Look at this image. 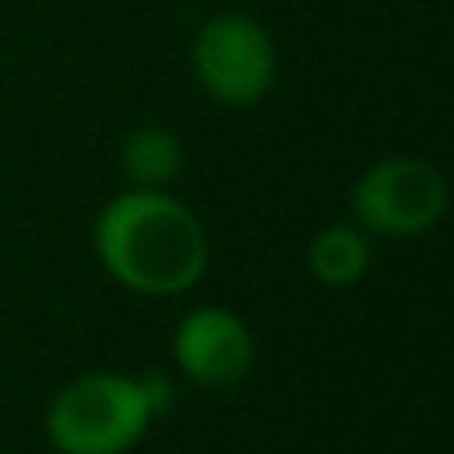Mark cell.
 <instances>
[{
  "label": "cell",
  "instance_id": "cell-1",
  "mask_svg": "<svg viewBox=\"0 0 454 454\" xmlns=\"http://www.w3.org/2000/svg\"><path fill=\"white\" fill-rule=\"evenodd\" d=\"M100 267L136 295H180L207 271L204 223L172 192H120L92 223Z\"/></svg>",
  "mask_w": 454,
  "mask_h": 454
},
{
  "label": "cell",
  "instance_id": "cell-2",
  "mask_svg": "<svg viewBox=\"0 0 454 454\" xmlns=\"http://www.w3.org/2000/svg\"><path fill=\"white\" fill-rule=\"evenodd\" d=\"M152 415L140 383L116 371H92L52 395L44 434L56 454H128L148 434Z\"/></svg>",
  "mask_w": 454,
  "mask_h": 454
},
{
  "label": "cell",
  "instance_id": "cell-3",
  "mask_svg": "<svg viewBox=\"0 0 454 454\" xmlns=\"http://www.w3.org/2000/svg\"><path fill=\"white\" fill-rule=\"evenodd\" d=\"M192 76L207 100L223 108H251L275 88L279 52L255 16L215 12L192 36Z\"/></svg>",
  "mask_w": 454,
  "mask_h": 454
},
{
  "label": "cell",
  "instance_id": "cell-4",
  "mask_svg": "<svg viewBox=\"0 0 454 454\" xmlns=\"http://www.w3.org/2000/svg\"><path fill=\"white\" fill-rule=\"evenodd\" d=\"M450 188L434 164L419 156H387L351 188L355 227L383 239H415L447 215Z\"/></svg>",
  "mask_w": 454,
  "mask_h": 454
},
{
  "label": "cell",
  "instance_id": "cell-5",
  "mask_svg": "<svg viewBox=\"0 0 454 454\" xmlns=\"http://www.w3.org/2000/svg\"><path fill=\"white\" fill-rule=\"evenodd\" d=\"M172 359L192 383L231 387L255 363L247 323L227 307H196L180 319L172 335Z\"/></svg>",
  "mask_w": 454,
  "mask_h": 454
},
{
  "label": "cell",
  "instance_id": "cell-6",
  "mask_svg": "<svg viewBox=\"0 0 454 454\" xmlns=\"http://www.w3.org/2000/svg\"><path fill=\"white\" fill-rule=\"evenodd\" d=\"M120 172L136 192H168V184L184 172V144L160 124H140L120 144Z\"/></svg>",
  "mask_w": 454,
  "mask_h": 454
},
{
  "label": "cell",
  "instance_id": "cell-7",
  "mask_svg": "<svg viewBox=\"0 0 454 454\" xmlns=\"http://www.w3.org/2000/svg\"><path fill=\"white\" fill-rule=\"evenodd\" d=\"M307 267L323 287H351L371 267L367 231L355 223H331L307 247Z\"/></svg>",
  "mask_w": 454,
  "mask_h": 454
},
{
  "label": "cell",
  "instance_id": "cell-8",
  "mask_svg": "<svg viewBox=\"0 0 454 454\" xmlns=\"http://www.w3.org/2000/svg\"><path fill=\"white\" fill-rule=\"evenodd\" d=\"M136 383H140V395H144V407H148L152 419L168 415L176 403V387L168 383L164 371H144V375H136Z\"/></svg>",
  "mask_w": 454,
  "mask_h": 454
}]
</instances>
